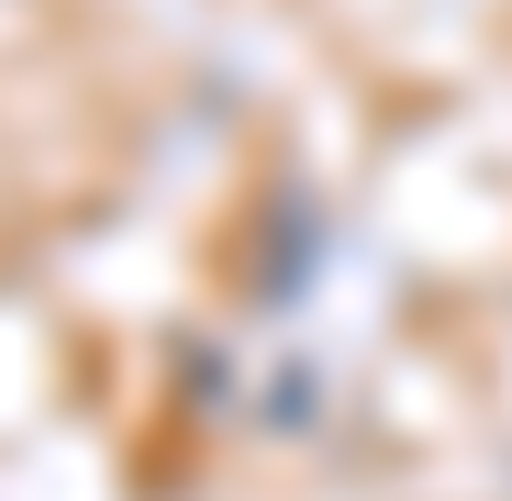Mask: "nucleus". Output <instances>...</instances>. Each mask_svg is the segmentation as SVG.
<instances>
[]
</instances>
